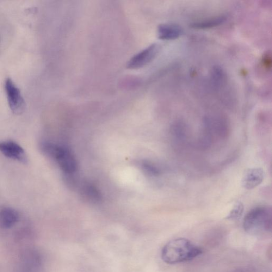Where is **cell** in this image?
I'll return each mask as SVG.
<instances>
[{"label": "cell", "instance_id": "6da1fadb", "mask_svg": "<svg viewBox=\"0 0 272 272\" xmlns=\"http://www.w3.org/2000/svg\"><path fill=\"white\" fill-rule=\"evenodd\" d=\"M203 253L201 247L185 238L172 239L165 245L161 252L164 262L168 264H176L190 261Z\"/></svg>", "mask_w": 272, "mask_h": 272}, {"label": "cell", "instance_id": "7a4b0ae2", "mask_svg": "<svg viewBox=\"0 0 272 272\" xmlns=\"http://www.w3.org/2000/svg\"><path fill=\"white\" fill-rule=\"evenodd\" d=\"M245 231L251 234L271 233L272 209L271 206H261L253 208L247 213L244 220Z\"/></svg>", "mask_w": 272, "mask_h": 272}, {"label": "cell", "instance_id": "3957f363", "mask_svg": "<svg viewBox=\"0 0 272 272\" xmlns=\"http://www.w3.org/2000/svg\"><path fill=\"white\" fill-rule=\"evenodd\" d=\"M42 150L45 155L59 165L67 175L73 174L77 170L76 160L71 152L67 148L52 143H43Z\"/></svg>", "mask_w": 272, "mask_h": 272}, {"label": "cell", "instance_id": "277c9868", "mask_svg": "<svg viewBox=\"0 0 272 272\" xmlns=\"http://www.w3.org/2000/svg\"><path fill=\"white\" fill-rule=\"evenodd\" d=\"M4 88L12 112L16 114H22L26 106L21 90L10 78L6 79Z\"/></svg>", "mask_w": 272, "mask_h": 272}, {"label": "cell", "instance_id": "5b68a950", "mask_svg": "<svg viewBox=\"0 0 272 272\" xmlns=\"http://www.w3.org/2000/svg\"><path fill=\"white\" fill-rule=\"evenodd\" d=\"M159 51V46L157 45L153 44L144 49L129 61L127 68L129 69H138L143 67L153 60L156 57Z\"/></svg>", "mask_w": 272, "mask_h": 272}, {"label": "cell", "instance_id": "8992f818", "mask_svg": "<svg viewBox=\"0 0 272 272\" xmlns=\"http://www.w3.org/2000/svg\"><path fill=\"white\" fill-rule=\"evenodd\" d=\"M0 152L9 159L18 160L21 162H26V153L23 148L17 143L12 141L0 142Z\"/></svg>", "mask_w": 272, "mask_h": 272}, {"label": "cell", "instance_id": "52a82bcc", "mask_svg": "<svg viewBox=\"0 0 272 272\" xmlns=\"http://www.w3.org/2000/svg\"><path fill=\"white\" fill-rule=\"evenodd\" d=\"M264 179V172L262 169H250L247 171L243 178V186L247 189H252L260 185Z\"/></svg>", "mask_w": 272, "mask_h": 272}, {"label": "cell", "instance_id": "ba28073f", "mask_svg": "<svg viewBox=\"0 0 272 272\" xmlns=\"http://www.w3.org/2000/svg\"><path fill=\"white\" fill-rule=\"evenodd\" d=\"M159 38L163 40L177 39L183 34V29L179 24L164 23L160 24L158 27Z\"/></svg>", "mask_w": 272, "mask_h": 272}, {"label": "cell", "instance_id": "9c48e42d", "mask_svg": "<svg viewBox=\"0 0 272 272\" xmlns=\"http://www.w3.org/2000/svg\"><path fill=\"white\" fill-rule=\"evenodd\" d=\"M19 220V214L14 208L4 207L0 209V227L9 228Z\"/></svg>", "mask_w": 272, "mask_h": 272}, {"label": "cell", "instance_id": "30bf717a", "mask_svg": "<svg viewBox=\"0 0 272 272\" xmlns=\"http://www.w3.org/2000/svg\"><path fill=\"white\" fill-rule=\"evenodd\" d=\"M226 21V17L220 16L209 19L195 22L191 24V27L196 29H211L221 25Z\"/></svg>", "mask_w": 272, "mask_h": 272}, {"label": "cell", "instance_id": "8fae6325", "mask_svg": "<svg viewBox=\"0 0 272 272\" xmlns=\"http://www.w3.org/2000/svg\"><path fill=\"white\" fill-rule=\"evenodd\" d=\"M171 130L173 137L176 140L181 143L187 140L188 131L187 126L184 122L178 121L174 122Z\"/></svg>", "mask_w": 272, "mask_h": 272}, {"label": "cell", "instance_id": "7c38bea8", "mask_svg": "<svg viewBox=\"0 0 272 272\" xmlns=\"http://www.w3.org/2000/svg\"><path fill=\"white\" fill-rule=\"evenodd\" d=\"M211 78L213 85L217 88L224 86L227 80L226 72L220 66H215L213 68Z\"/></svg>", "mask_w": 272, "mask_h": 272}, {"label": "cell", "instance_id": "4fadbf2b", "mask_svg": "<svg viewBox=\"0 0 272 272\" xmlns=\"http://www.w3.org/2000/svg\"><path fill=\"white\" fill-rule=\"evenodd\" d=\"M82 193L91 201H97L100 199V194L96 188L90 183H84L82 187Z\"/></svg>", "mask_w": 272, "mask_h": 272}, {"label": "cell", "instance_id": "5bb4252c", "mask_svg": "<svg viewBox=\"0 0 272 272\" xmlns=\"http://www.w3.org/2000/svg\"><path fill=\"white\" fill-rule=\"evenodd\" d=\"M244 211V204L242 202H238L234 205L229 214L227 215L226 219L229 220H238L242 217Z\"/></svg>", "mask_w": 272, "mask_h": 272}, {"label": "cell", "instance_id": "9a60e30c", "mask_svg": "<svg viewBox=\"0 0 272 272\" xmlns=\"http://www.w3.org/2000/svg\"><path fill=\"white\" fill-rule=\"evenodd\" d=\"M143 168L148 174L154 177L159 176L161 174V171L158 167L151 162L143 163Z\"/></svg>", "mask_w": 272, "mask_h": 272}, {"label": "cell", "instance_id": "2e32d148", "mask_svg": "<svg viewBox=\"0 0 272 272\" xmlns=\"http://www.w3.org/2000/svg\"><path fill=\"white\" fill-rule=\"evenodd\" d=\"M262 63L266 69H271L272 61L270 54L267 53L264 55L262 59Z\"/></svg>", "mask_w": 272, "mask_h": 272}]
</instances>
